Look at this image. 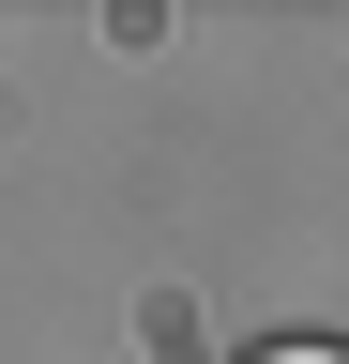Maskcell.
Wrapping results in <instances>:
<instances>
[{
	"label": "cell",
	"instance_id": "6da1fadb",
	"mask_svg": "<svg viewBox=\"0 0 349 364\" xmlns=\"http://www.w3.org/2000/svg\"><path fill=\"white\" fill-rule=\"evenodd\" d=\"M258 364H349L334 334H274V349H258Z\"/></svg>",
	"mask_w": 349,
	"mask_h": 364
}]
</instances>
